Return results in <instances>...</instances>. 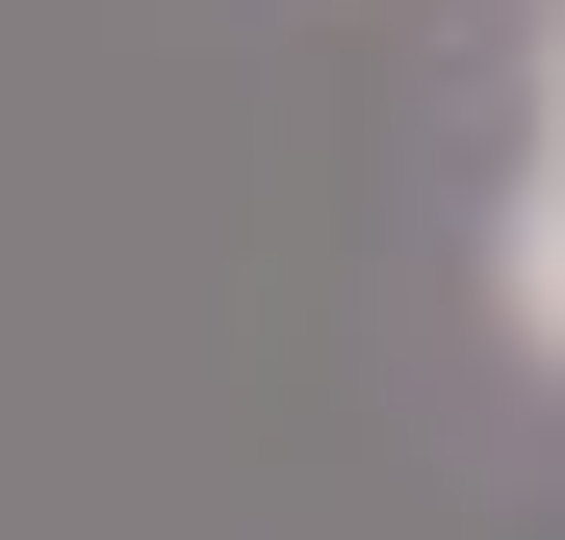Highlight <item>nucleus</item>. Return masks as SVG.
Returning <instances> with one entry per match:
<instances>
[{
  "mask_svg": "<svg viewBox=\"0 0 565 540\" xmlns=\"http://www.w3.org/2000/svg\"><path fill=\"white\" fill-rule=\"evenodd\" d=\"M489 309H514V360H540V387H565V155H540L514 207H489Z\"/></svg>",
  "mask_w": 565,
  "mask_h": 540,
  "instance_id": "1",
  "label": "nucleus"
},
{
  "mask_svg": "<svg viewBox=\"0 0 565 540\" xmlns=\"http://www.w3.org/2000/svg\"><path fill=\"white\" fill-rule=\"evenodd\" d=\"M540 155H565V27H540Z\"/></svg>",
  "mask_w": 565,
  "mask_h": 540,
  "instance_id": "2",
  "label": "nucleus"
}]
</instances>
